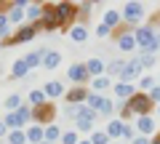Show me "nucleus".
<instances>
[{"instance_id":"nucleus-4","label":"nucleus","mask_w":160,"mask_h":144,"mask_svg":"<svg viewBox=\"0 0 160 144\" xmlns=\"http://www.w3.org/2000/svg\"><path fill=\"white\" fill-rule=\"evenodd\" d=\"M155 29L152 27H139V29H133V37H136V46L139 48H144V51H149V46L155 43Z\"/></svg>"},{"instance_id":"nucleus-16","label":"nucleus","mask_w":160,"mask_h":144,"mask_svg":"<svg viewBox=\"0 0 160 144\" xmlns=\"http://www.w3.org/2000/svg\"><path fill=\"white\" fill-rule=\"evenodd\" d=\"M24 13H27V19H29V22H35V24H38L40 19H43V6H38V3H29Z\"/></svg>"},{"instance_id":"nucleus-21","label":"nucleus","mask_w":160,"mask_h":144,"mask_svg":"<svg viewBox=\"0 0 160 144\" xmlns=\"http://www.w3.org/2000/svg\"><path fill=\"white\" fill-rule=\"evenodd\" d=\"M69 37H72L75 43H83L88 37V32H86V27H83V24H75L72 29H69Z\"/></svg>"},{"instance_id":"nucleus-14","label":"nucleus","mask_w":160,"mask_h":144,"mask_svg":"<svg viewBox=\"0 0 160 144\" xmlns=\"http://www.w3.org/2000/svg\"><path fill=\"white\" fill-rule=\"evenodd\" d=\"M86 69H88V75H93V77H102V72H104V62L99 56H93V59H88L86 62Z\"/></svg>"},{"instance_id":"nucleus-42","label":"nucleus","mask_w":160,"mask_h":144,"mask_svg":"<svg viewBox=\"0 0 160 144\" xmlns=\"http://www.w3.org/2000/svg\"><path fill=\"white\" fill-rule=\"evenodd\" d=\"M120 115H123V117H133V112H131L128 104H123V107H120Z\"/></svg>"},{"instance_id":"nucleus-15","label":"nucleus","mask_w":160,"mask_h":144,"mask_svg":"<svg viewBox=\"0 0 160 144\" xmlns=\"http://www.w3.org/2000/svg\"><path fill=\"white\" fill-rule=\"evenodd\" d=\"M123 131H126V123L123 120H109V126H107V133H109V139H118V136H123Z\"/></svg>"},{"instance_id":"nucleus-1","label":"nucleus","mask_w":160,"mask_h":144,"mask_svg":"<svg viewBox=\"0 0 160 144\" xmlns=\"http://www.w3.org/2000/svg\"><path fill=\"white\" fill-rule=\"evenodd\" d=\"M128 107H131V112H133V115L147 117L149 107H152V99H149V93H133V96L128 99Z\"/></svg>"},{"instance_id":"nucleus-27","label":"nucleus","mask_w":160,"mask_h":144,"mask_svg":"<svg viewBox=\"0 0 160 144\" xmlns=\"http://www.w3.org/2000/svg\"><path fill=\"white\" fill-rule=\"evenodd\" d=\"M29 104H32L35 110L46 104V91H29Z\"/></svg>"},{"instance_id":"nucleus-44","label":"nucleus","mask_w":160,"mask_h":144,"mask_svg":"<svg viewBox=\"0 0 160 144\" xmlns=\"http://www.w3.org/2000/svg\"><path fill=\"white\" fill-rule=\"evenodd\" d=\"M131 144H152V139H144V136H139V139H133Z\"/></svg>"},{"instance_id":"nucleus-8","label":"nucleus","mask_w":160,"mask_h":144,"mask_svg":"<svg viewBox=\"0 0 160 144\" xmlns=\"http://www.w3.org/2000/svg\"><path fill=\"white\" fill-rule=\"evenodd\" d=\"M53 115H56V107H53L51 102H46L43 104V107H38V110H35V120L38 123H48V120H53Z\"/></svg>"},{"instance_id":"nucleus-17","label":"nucleus","mask_w":160,"mask_h":144,"mask_svg":"<svg viewBox=\"0 0 160 144\" xmlns=\"http://www.w3.org/2000/svg\"><path fill=\"white\" fill-rule=\"evenodd\" d=\"M133 86L131 83H118V86H115V96H120V99H131L133 96Z\"/></svg>"},{"instance_id":"nucleus-6","label":"nucleus","mask_w":160,"mask_h":144,"mask_svg":"<svg viewBox=\"0 0 160 144\" xmlns=\"http://www.w3.org/2000/svg\"><path fill=\"white\" fill-rule=\"evenodd\" d=\"M142 69H144V64L139 62V56H136V59H131V62L126 64V72L120 75V83H131V80H136V77L142 75Z\"/></svg>"},{"instance_id":"nucleus-45","label":"nucleus","mask_w":160,"mask_h":144,"mask_svg":"<svg viewBox=\"0 0 160 144\" xmlns=\"http://www.w3.org/2000/svg\"><path fill=\"white\" fill-rule=\"evenodd\" d=\"M6 131H8V126H6V120H0V136H6Z\"/></svg>"},{"instance_id":"nucleus-49","label":"nucleus","mask_w":160,"mask_h":144,"mask_svg":"<svg viewBox=\"0 0 160 144\" xmlns=\"http://www.w3.org/2000/svg\"><path fill=\"white\" fill-rule=\"evenodd\" d=\"M43 144H48V142H43Z\"/></svg>"},{"instance_id":"nucleus-11","label":"nucleus","mask_w":160,"mask_h":144,"mask_svg":"<svg viewBox=\"0 0 160 144\" xmlns=\"http://www.w3.org/2000/svg\"><path fill=\"white\" fill-rule=\"evenodd\" d=\"M27 142H29V144H43V142H46V128L29 126V128H27Z\"/></svg>"},{"instance_id":"nucleus-41","label":"nucleus","mask_w":160,"mask_h":144,"mask_svg":"<svg viewBox=\"0 0 160 144\" xmlns=\"http://www.w3.org/2000/svg\"><path fill=\"white\" fill-rule=\"evenodd\" d=\"M123 139H126V142H133V128H131V126H126V131H123Z\"/></svg>"},{"instance_id":"nucleus-29","label":"nucleus","mask_w":160,"mask_h":144,"mask_svg":"<svg viewBox=\"0 0 160 144\" xmlns=\"http://www.w3.org/2000/svg\"><path fill=\"white\" fill-rule=\"evenodd\" d=\"M6 110H8V112H16V110H22V102H19V96H16V93H11V96L6 99Z\"/></svg>"},{"instance_id":"nucleus-25","label":"nucleus","mask_w":160,"mask_h":144,"mask_svg":"<svg viewBox=\"0 0 160 144\" xmlns=\"http://www.w3.org/2000/svg\"><path fill=\"white\" fill-rule=\"evenodd\" d=\"M62 136H64V133H62V128H59V126H48V128H46V142H48V144L59 142Z\"/></svg>"},{"instance_id":"nucleus-3","label":"nucleus","mask_w":160,"mask_h":144,"mask_svg":"<svg viewBox=\"0 0 160 144\" xmlns=\"http://www.w3.org/2000/svg\"><path fill=\"white\" fill-rule=\"evenodd\" d=\"M75 13H78V6H72V3H56V22H59V27H67V24L75 19Z\"/></svg>"},{"instance_id":"nucleus-9","label":"nucleus","mask_w":160,"mask_h":144,"mask_svg":"<svg viewBox=\"0 0 160 144\" xmlns=\"http://www.w3.org/2000/svg\"><path fill=\"white\" fill-rule=\"evenodd\" d=\"M123 19H128V22H142L144 19V6L142 3H128L126 11H123Z\"/></svg>"},{"instance_id":"nucleus-19","label":"nucleus","mask_w":160,"mask_h":144,"mask_svg":"<svg viewBox=\"0 0 160 144\" xmlns=\"http://www.w3.org/2000/svg\"><path fill=\"white\" fill-rule=\"evenodd\" d=\"M136 126H139V133H144V136L147 133H155V120L152 117H139Z\"/></svg>"},{"instance_id":"nucleus-38","label":"nucleus","mask_w":160,"mask_h":144,"mask_svg":"<svg viewBox=\"0 0 160 144\" xmlns=\"http://www.w3.org/2000/svg\"><path fill=\"white\" fill-rule=\"evenodd\" d=\"M149 99H152V102H155V104L160 107V86H155L152 91H149Z\"/></svg>"},{"instance_id":"nucleus-40","label":"nucleus","mask_w":160,"mask_h":144,"mask_svg":"<svg viewBox=\"0 0 160 144\" xmlns=\"http://www.w3.org/2000/svg\"><path fill=\"white\" fill-rule=\"evenodd\" d=\"M112 112V102L109 99H104V104H102V115H109Z\"/></svg>"},{"instance_id":"nucleus-47","label":"nucleus","mask_w":160,"mask_h":144,"mask_svg":"<svg viewBox=\"0 0 160 144\" xmlns=\"http://www.w3.org/2000/svg\"><path fill=\"white\" fill-rule=\"evenodd\" d=\"M152 144H160V133H158V136H155V139H152Z\"/></svg>"},{"instance_id":"nucleus-33","label":"nucleus","mask_w":160,"mask_h":144,"mask_svg":"<svg viewBox=\"0 0 160 144\" xmlns=\"http://www.w3.org/2000/svg\"><path fill=\"white\" fill-rule=\"evenodd\" d=\"M22 19H24V11H22V8H13V11H8V22H11V24H19Z\"/></svg>"},{"instance_id":"nucleus-12","label":"nucleus","mask_w":160,"mask_h":144,"mask_svg":"<svg viewBox=\"0 0 160 144\" xmlns=\"http://www.w3.org/2000/svg\"><path fill=\"white\" fill-rule=\"evenodd\" d=\"M59 64H62V53L59 51H46L43 53V67L46 69H56Z\"/></svg>"},{"instance_id":"nucleus-5","label":"nucleus","mask_w":160,"mask_h":144,"mask_svg":"<svg viewBox=\"0 0 160 144\" xmlns=\"http://www.w3.org/2000/svg\"><path fill=\"white\" fill-rule=\"evenodd\" d=\"M93 117H96V112H93L91 107H83V104H80L78 107V131H91Z\"/></svg>"},{"instance_id":"nucleus-24","label":"nucleus","mask_w":160,"mask_h":144,"mask_svg":"<svg viewBox=\"0 0 160 144\" xmlns=\"http://www.w3.org/2000/svg\"><path fill=\"white\" fill-rule=\"evenodd\" d=\"M120 19H123L120 11H104V24H107V27H118Z\"/></svg>"},{"instance_id":"nucleus-35","label":"nucleus","mask_w":160,"mask_h":144,"mask_svg":"<svg viewBox=\"0 0 160 144\" xmlns=\"http://www.w3.org/2000/svg\"><path fill=\"white\" fill-rule=\"evenodd\" d=\"M139 62H142L144 67H152V64H155V53H149V51H144L142 56H139Z\"/></svg>"},{"instance_id":"nucleus-48","label":"nucleus","mask_w":160,"mask_h":144,"mask_svg":"<svg viewBox=\"0 0 160 144\" xmlns=\"http://www.w3.org/2000/svg\"><path fill=\"white\" fill-rule=\"evenodd\" d=\"M80 144H91V139H88V142H80Z\"/></svg>"},{"instance_id":"nucleus-18","label":"nucleus","mask_w":160,"mask_h":144,"mask_svg":"<svg viewBox=\"0 0 160 144\" xmlns=\"http://www.w3.org/2000/svg\"><path fill=\"white\" fill-rule=\"evenodd\" d=\"M27 72H29V67H27V62H24V59H22V62H16V64L11 67V77H16V80L27 77Z\"/></svg>"},{"instance_id":"nucleus-31","label":"nucleus","mask_w":160,"mask_h":144,"mask_svg":"<svg viewBox=\"0 0 160 144\" xmlns=\"http://www.w3.org/2000/svg\"><path fill=\"white\" fill-rule=\"evenodd\" d=\"M102 104H104L102 96H96V93H93V96H88V107H91L93 112H102Z\"/></svg>"},{"instance_id":"nucleus-37","label":"nucleus","mask_w":160,"mask_h":144,"mask_svg":"<svg viewBox=\"0 0 160 144\" xmlns=\"http://www.w3.org/2000/svg\"><path fill=\"white\" fill-rule=\"evenodd\" d=\"M139 88H142V91H152V88H155V80H152V77H142Z\"/></svg>"},{"instance_id":"nucleus-2","label":"nucleus","mask_w":160,"mask_h":144,"mask_svg":"<svg viewBox=\"0 0 160 144\" xmlns=\"http://www.w3.org/2000/svg\"><path fill=\"white\" fill-rule=\"evenodd\" d=\"M29 115H35L29 107H22V110H16V112H8L6 115V126L13 128V131H19V126H24V123L29 120Z\"/></svg>"},{"instance_id":"nucleus-36","label":"nucleus","mask_w":160,"mask_h":144,"mask_svg":"<svg viewBox=\"0 0 160 144\" xmlns=\"http://www.w3.org/2000/svg\"><path fill=\"white\" fill-rule=\"evenodd\" d=\"M8 24H11V22H8V16L0 13V37H6V35H8Z\"/></svg>"},{"instance_id":"nucleus-43","label":"nucleus","mask_w":160,"mask_h":144,"mask_svg":"<svg viewBox=\"0 0 160 144\" xmlns=\"http://www.w3.org/2000/svg\"><path fill=\"white\" fill-rule=\"evenodd\" d=\"M155 51H160V35H155V43L149 46V53H155Z\"/></svg>"},{"instance_id":"nucleus-10","label":"nucleus","mask_w":160,"mask_h":144,"mask_svg":"<svg viewBox=\"0 0 160 144\" xmlns=\"http://www.w3.org/2000/svg\"><path fill=\"white\" fill-rule=\"evenodd\" d=\"M67 77L72 83H86L88 80V69H86V64H72V67L67 69Z\"/></svg>"},{"instance_id":"nucleus-20","label":"nucleus","mask_w":160,"mask_h":144,"mask_svg":"<svg viewBox=\"0 0 160 144\" xmlns=\"http://www.w3.org/2000/svg\"><path fill=\"white\" fill-rule=\"evenodd\" d=\"M86 99H88V93L83 91V88H72V91L67 93V102L69 104H80V102H86Z\"/></svg>"},{"instance_id":"nucleus-7","label":"nucleus","mask_w":160,"mask_h":144,"mask_svg":"<svg viewBox=\"0 0 160 144\" xmlns=\"http://www.w3.org/2000/svg\"><path fill=\"white\" fill-rule=\"evenodd\" d=\"M35 35H38L35 24H27V27H22V29H19V32L11 37V40H6V43H11V46H16V43H27V40H32Z\"/></svg>"},{"instance_id":"nucleus-13","label":"nucleus","mask_w":160,"mask_h":144,"mask_svg":"<svg viewBox=\"0 0 160 144\" xmlns=\"http://www.w3.org/2000/svg\"><path fill=\"white\" fill-rule=\"evenodd\" d=\"M118 46H120V51H133V48H136V37H133V32L118 35Z\"/></svg>"},{"instance_id":"nucleus-39","label":"nucleus","mask_w":160,"mask_h":144,"mask_svg":"<svg viewBox=\"0 0 160 144\" xmlns=\"http://www.w3.org/2000/svg\"><path fill=\"white\" fill-rule=\"evenodd\" d=\"M109 32H112V29H109L107 24H99V27H96V35H99V37H107Z\"/></svg>"},{"instance_id":"nucleus-28","label":"nucleus","mask_w":160,"mask_h":144,"mask_svg":"<svg viewBox=\"0 0 160 144\" xmlns=\"http://www.w3.org/2000/svg\"><path fill=\"white\" fill-rule=\"evenodd\" d=\"M91 144H112V142H109V133L107 131H93L91 133Z\"/></svg>"},{"instance_id":"nucleus-34","label":"nucleus","mask_w":160,"mask_h":144,"mask_svg":"<svg viewBox=\"0 0 160 144\" xmlns=\"http://www.w3.org/2000/svg\"><path fill=\"white\" fill-rule=\"evenodd\" d=\"M62 144H80V139H78V131H67L62 136Z\"/></svg>"},{"instance_id":"nucleus-46","label":"nucleus","mask_w":160,"mask_h":144,"mask_svg":"<svg viewBox=\"0 0 160 144\" xmlns=\"http://www.w3.org/2000/svg\"><path fill=\"white\" fill-rule=\"evenodd\" d=\"M0 8H8V11H11V8H13V3H6V0H0Z\"/></svg>"},{"instance_id":"nucleus-32","label":"nucleus","mask_w":160,"mask_h":144,"mask_svg":"<svg viewBox=\"0 0 160 144\" xmlns=\"http://www.w3.org/2000/svg\"><path fill=\"white\" fill-rule=\"evenodd\" d=\"M104 88H109V77H93V91H104Z\"/></svg>"},{"instance_id":"nucleus-22","label":"nucleus","mask_w":160,"mask_h":144,"mask_svg":"<svg viewBox=\"0 0 160 144\" xmlns=\"http://www.w3.org/2000/svg\"><path fill=\"white\" fill-rule=\"evenodd\" d=\"M43 91H46V96H62L64 88H62V83H59V80H51V83H46Z\"/></svg>"},{"instance_id":"nucleus-50","label":"nucleus","mask_w":160,"mask_h":144,"mask_svg":"<svg viewBox=\"0 0 160 144\" xmlns=\"http://www.w3.org/2000/svg\"><path fill=\"white\" fill-rule=\"evenodd\" d=\"M158 112H160V107H158Z\"/></svg>"},{"instance_id":"nucleus-23","label":"nucleus","mask_w":160,"mask_h":144,"mask_svg":"<svg viewBox=\"0 0 160 144\" xmlns=\"http://www.w3.org/2000/svg\"><path fill=\"white\" fill-rule=\"evenodd\" d=\"M43 53H46V51H35V53H27V56H24L27 67H29V69H35L38 64H43Z\"/></svg>"},{"instance_id":"nucleus-30","label":"nucleus","mask_w":160,"mask_h":144,"mask_svg":"<svg viewBox=\"0 0 160 144\" xmlns=\"http://www.w3.org/2000/svg\"><path fill=\"white\" fill-rule=\"evenodd\" d=\"M8 144H29V142H27V133H22V131H11Z\"/></svg>"},{"instance_id":"nucleus-26","label":"nucleus","mask_w":160,"mask_h":144,"mask_svg":"<svg viewBox=\"0 0 160 144\" xmlns=\"http://www.w3.org/2000/svg\"><path fill=\"white\" fill-rule=\"evenodd\" d=\"M126 64L128 62H123V59H115V62H109L107 72H109V75H123V72H126Z\"/></svg>"}]
</instances>
